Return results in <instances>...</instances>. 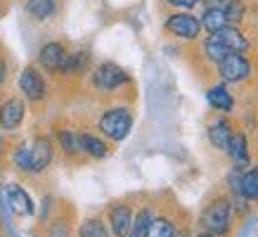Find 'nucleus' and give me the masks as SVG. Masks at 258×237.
<instances>
[{
    "label": "nucleus",
    "instance_id": "nucleus-6",
    "mask_svg": "<svg viewBox=\"0 0 258 237\" xmlns=\"http://www.w3.org/2000/svg\"><path fill=\"white\" fill-rule=\"evenodd\" d=\"M123 83H128V74L114 62H102L93 71V86L97 90H102V93H111V90L121 88Z\"/></svg>",
    "mask_w": 258,
    "mask_h": 237
},
{
    "label": "nucleus",
    "instance_id": "nucleus-5",
    "mask_svg": "<svg viewBox=\"0 0 258 237\" xmlns=\"http://www.w3.org/2000/svg\"><path fill=\"white\" fill-rule=\"evenodd\" d=\"M216 67H218V76L225 83H242L251 76V62L244 52H230Z\"/></svg>",
    "mask_w": 258,
    "mask_h": 237
},
{
    "label": "nucleus",
    "instance_id": "nucleus-26",
    "mask_svg": "<svg viewBox=\"0 0 258 237\" xmlns=\"http://www.w3.org/2000/svg\"><path fill=\"white\" fill-rule=\"evenodd\" d=\"M223 8H225V15H227V22L230 24H237L244 19L246 8H244L242 0H227V5H223Z\"/></svg>",
    "mask_w": 258,
    "mask_h": 237
},
{
    "label": "nucleus",
    "instance_id": "nucleus-29",
    "mask_svg": "<svg viewBox=\"0 0 258 237\" xmlns=\"http://www.w3.org/2000/svg\"><path fill=\"white\" fill-rule=\"evenodd\" d=\"M5 79H8V64L5 60H0V83H5Z\"/></svg>",
    "mask_w": 258,
    "mask_h": 237
},
{
    "label": "nucleus",
    "instance_id": "nucleus-15",
    "mask_svg": "<svg viewBox=\"0 0 258 237\" xmlns=\"http://www.w3.org/2000/svg\"><path fill=\"white\" fill-rule=\"evenodd\" d=\"M227 154H230V159L235 161L237 168L249 166L251 157H249V142H246V135H244V133H235V135H232L230 147H227Z\"/></svg>",
    "mask_w": 258,
    "mask_h": 237
},
{
    "label": "nucleus",
    "instance_id": "nucleus-16",
    "mask_svg": "<svg viewBox=\"0 0 258 237\" xmlns=\"http://www.w3.org/2000/svg\"><path fill=\"white\" fill-rule=\"evenodd\" d=\"M227 15H225V8H218V5H211V8L204 10L202 15V26L206 29L209 33H216L220 29H225L227 26Z\"/></svg>",
    "mask_w": 258,
    "mask_h": 237
},
{
    "label": "nucleus",
    "instance_id": "nucleus-17",
    "mask_svg": "<svg viewBox=\"0 0 258 237\" xmlns=\"http://www.w3.org/2000/svg\"><path fill=\"white\" fill-rule=\"evenodd\" d=\"M57 0H26V12L36 22H45L55 15Z\"/></svg>",
    "mask_w": 258,
    "mask_h": 237
},
{
    "label": "nucleus",
    "instance_id": "nucleus-31",
    "mask_svg": "<svg viewBox=\"0 0 258 237\" xmlns=\"http://www.w3.org/2000/svg\"><path fill=\"white\" fill-rule=\"evenodd\" d=\"M5 15V5H3V3H0V17Z\"/></svg>",
    "mask_w": 258,
    "mask_h": 237
},
{
    "label": "nucleus",
    "instance_id": "nucleus-7",
    "mask_svg": "<svg viewBox=\"0 0 258 237\" xmlns=\"http://www.w3.org/2000/svg\"><path fill=\"white\" fill-rule=\"evenodd\" d=\"M67 57H69V50L64 47V43L59 40H50L40 47L38 52V64L47 74H62L64 64H67Z\"/></svg>",
    "mask_w": 258,
    "mask_h": 237
},
{
    "label": "nucleus",
    "instance_id": "nucleus-25",
    "mask_svg": "<svg viewBox=\"0 0 258 237\" xmlns=\"http://www.w3.org/2000/svg\"><path fill=\"white\" fill-rule=\"evenodd\" d=\"M175 235H178V230H175L171 218H166V216H157L147 232V237H175Z\"/></svg>",
    "mask_w": 258,
    "mask_h": 237
},
{
    "label": "nucleus",
    "instance_id": "nucleus-4",
    "mask_svg": "<svg viewBox=\"0 0 258 237\" xmlns=\"http://www.w3.org/2000/svg\"><path fill=\"white\" fill-rule=\"evenodd\" d=\"M164 29H166V33H171L173 38L197 40L204 26H202V19L195 15H189V12H173L164 22Z\"/></svg>",
    "mask_w": 258,
    "mask_h": 237
},
{
    "label": "nucleus",
    "instance_id": "nucleus-10",
    "mask_svg": "<svg viewBox=\"0 0 258 237\" xmlns=\"http://www.w3.org/2000/svg\"><path fill=\"white\" fill-rule=\"evenodd\" d=\"M26 116V104L19 97H10L0 104V128L3 131H17Z\"/></svg>",
    "mask_w": 258,
    "mask_h": 237
},
{
    "label": "nucleus",
    "instance_id": "nucleus-23",
    "mask_svg": "<svg viewBox=\"0 0 258 237\" xmlns=\"http://www.w3.org/2000/svg\"><path fill=\"white\" fill-rule=\"evenodd\" d=\"M88 67V52L86 50H74L67 57V64H64L62 74H69V76H76V74H83Z\"/></svg>",
    "mask_w": 258,
    "mask_h": 237
},
{
    "label": "nucleus",
    "instance_id": "nucleus-19",
    "mask_svg": "<svg viewBox=\"0 0 258 237\" xmlns=\"http://www.w3.org/2000/svg\"><path fill=\"white\" fill-rule=\"evenodd\" d=\"M239 188H242V197L249 199V202H258V166L249 168L242 173V181H239Z\"/></svg>",
    "mask_w": 258,
    "mask_h": 237
},
{
    "label": "nucleus",
    "instance_id": "nucleus-24",
    "mask_svg": "<svg viewBox=\"0 0 258 237\" xmlns=\"http://www.w3.org/2000/svg\"><path fill=\"white\" fill-rule=\"evenodd\" d=\"M57 142L62 145V150L67 154H81L83 147H81V135H76L74 131L69 128H62V131H57Z\"/></svg>",
    "mask_w": 258,
    "mask_h": 237
},
{
    "label": "nucleus",
    "instance_id": "nucleus-2",
    "mask_svg": "<svg viewBox=\"0 0 258 237\" xmlns=\"http://www.w3.org/2000/svg\"><path fill=\"white\" fill-rule=\"evenodd\" d=\"M232 211H235V206L227 197L213 199L211 204H206V209L202 211V228L218 237L227 235L230 225H232Z\"/></svg>",
    "mask_w": 258,
    "mask_h": 237
},
{
    "label": "nucleus",
    "instance_id": "nucleus-27",
    "mask_svg": "<svg viewBox=\"0 0 258 237\" xmlns=\"http://www.w3.org/2000/svg\"><path fill=\"white\" fill-rule=\"evenodd\" d=\"M47 237H71L69 223L62 221V218L52 221V223H50V228H47Z\"/></svg>",
    "mask_w": 258,
    "mask_h": 237
},
{
    "label": "nucleus",
    "instance_id": "nucleus-8",
    "mask_svg": "<svg viewBox=\"0 0 258 237\" xmlns=\"http://www.w3.org/2000/svg\"><path fill=\"white\" fill-rule=\"evenodd\" d=\"M19 90L24 93L26 100L40 102V100H45V95H47V83L36 67H26V69L19 74Z\"/></svg>",
    "mask_w": 258,
    "mask_h": 237
},
{
    "label": "nucleus",
    "instance_id": "nucleus-28",
    "mask_svg": "<svg viewBox=\"0 0 258 237\" xmlns=\"http://www.w3.org/2000/svg\"><path fill=\"white\" fill-rule=\"evenodd\" d=\"M171 8H178V10H189V8H195L199 0H166Z\"/></svg>",
    "mask_w": 258,
    "mask_h": 237
},
{
    "label": "nucleus",
    "instance_id": "nucleus-13",
    "mask_svg": "<svg viewBox=\"0 0 258 237\" xmlns=\"http://www.w3.org/2000/svg\"><path fill=\"white\" fill-rule=\"evenodd\" d=\"M211 36H216L230 52H246L249 50V40H246V36L237 29L235 24H227L225 29H220V31L211 33Z\"/></svg>",
    "mask_w": 258,
    "mask_h": 237
},
{
    "label": "nucleus",
    "instance_id": "nucleus-1",
    "mask_svg": "<svg viewBox=\"0 0 258 237\" xmlns=\"http://www.w3.org/2000/svg\"><path fill=\"white\" fill-rule=\"evenodd\" d=\"M52 142L47 138H33L29 142H22L12 152V161L24 173H43L52 164Z\"/></svg>",
    "mask_w": 258,
    "mask_h": 237
},
{
    "label": "nucleus",
    "instance_id": "nucleus-11",
    "mask_svg": "<svg viewBox=\"0 0 258 237\" xmlns=\"http://www.w3.org/2000/svg\"><path fill=\"white\" fill-rule=\"evenodd\" d=\"M133 211L128 204H114L109 209V216H107V223H109V230L114 237H128L131 235V228H133Z\"/></svg>",
    "mask_w": 258,
    "mask_h": 237
},
{
    "label": "nucleus",
    "instance_id": "nucleus-22",
    "mask_svg": "<svg viewBox=\"0 0 258 237\" xmlns=\"http://www.w3.org/2000/svg\"><path fill=\"white\" fill-rule=\"evenodd\" d=\"M111 230L102 218H86L79 228V237H109Z\"/></svg>",
    "mask_w": 258,
    "mask_h": 237
},
{
    "label": "nucleus",
    "instance_id": "nucleus-9",
    "mask_svg": "<svg viewBox=\"0 0 258 237\" xmlns=\"http://www.w3.org/2000/svg\"><path fill=\"white\" fill-rule=\"evenodd\" d=\"M5 199H8L10 211L15 213V216H31L33 209H36L31 195L19 183H8L5 185Z\"/></svg>",
    "mask_w": 258,
    "mask_h": 237
},
{
    "label": "nucleus",
    "instance_id": "nucleus-20",
    "mask_svg": "<svg viewBox=\"0 0 258 237\" xmlns=\"http://www.w3.org/2000/svg\"><path fill=\"white\" fill-rule=\"evenodd\" d=\"M202 52H204V57L209 60V62H213V64H218L223 57H227L230 55V50H227L223 43H220L216 36H211L209 33V38L204 40V45H202Z\"/></svg>",
    "mask_w": 258,
    "mask_h": 237
},
{
    "label": "nucleus",
    "instance_id": "nucleus-30",
    "mask_svg": "<svg viewBox=\"0 0 258 237\" xmlns=\"http://www.w3.org/2000/svg\"><path fill=\"white\" fill-rule=\"evenodd\" d=\"M197 237H218V235H213V232H209V230H204V232H199Z\"/></svg>",
    "mask_w": 258,
    "mask_h": 237
},
{
    "label": "nucleus",
    "instance_id": "nucleus-21",
    "mask_svg": "<svg viewBox=\"0 0 258 237\" xmlns=\"http://www.w3.org/2000/svg\"><path fill=\"white\" fill-rule=\"evenodd\" d=\"M157 216L152 213V209H140V211L135 213V218H133V228H131V235L128 237H147L149 228H152V221H154Z\"/></svg>",
    "mask_w": 258,
    "mask_h": 237
},
{
    "label": "nucleus",
    "instance_id": "nucleus-14",
    "mask_svg": "<svg viewBox=\"0 0 258 237\" xmlns=\"http://www.w3.org/2000/svg\"><path fill=\"white\" fill-rule=\"evenodd\" d=\"M206 100L211 104L213 109L223 111V114H230V111L235 109V97L230 95V90L225 88V83H216L206 90Z\"/></svg>",
    "mask_w": 258,
    "mask_h": 237
},
{
    "label": "nucleus",
    "instance_id": "nucleus-12",
    "mask_svg": "<svg viewBox=\"0 0 258 237\" xmlns=\"http://www.w3.org/2000/svg\"><path fill=\"white\" fill-rule=\"evenodd\" d=\"M206 135H209V142H211L216 150L227 152V147H230V140H232V135H235V128H232V124H230L227 118L218 116V118H213L211 124H209V128H206Z\"/></svg>",
    "mask_w": 258,
    "mask_h": 237
},
{
    "label": "nucleus",
    "instance_id": "nucleus-3",
    "mask_svg": "<svg viewBox=\"0 0 258 237\" xmlns=\"http://www.w3.org/2000/svg\"><path fill=\"white\" fill-rule=\"evenodd\" d=\"M97 128L104 138H109L114 142H121L128 138L131 128H133V114L128 107H111L100 116Z\"/></svg>",
    "mask_w": 258,
    "mask_h": 237
},
{
    "label": "nucleus",
    "instance_id": "nucleus-18",
    "mask_svg": "<svg viewBox=\"0 0 258 237\" xmlns=\"http://www.w3.org/2000/svg\"><path fill=\"white\" fill-rule=\"evenodd\" d=\"M81 147L86 154H90L93 159H104L109 154V147H107V142L100 140V138H95L90 133H81Z\"/></svg>",
    "mask_w": 258,
    "mask_h": 237
}]
</instances>
